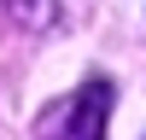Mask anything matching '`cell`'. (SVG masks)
<instances>
[{"label":"cell","instance_id":"cell-2","mask_svg":"<svg viewBox=\"0 0 146 140\" xmlns=\"http://www.w3.org/2000/svg\"><path fill=\"white\" fill-rule=\"evenodd\" d=\"M0 6H6V18L23 23V29H53V23H58V6H53V0H0Z\"/></svg>","mask_w":146,"mask_h":140},{"label":"cell","instance_id":"cell-1","mask_svg":"<svg viewBox=\"0 0 146 140\" xmlns=\"http://www.w3.org/2000/svg\"><path fill=\"white\" fill-rule=\"evenodd\" d=\"M117 88L105 76H88L76 93H64L58 105H47L41 123H35V140H105V117H111Z\"/></svg>","mask_w":146,"mask_h":140}]
</instances>
